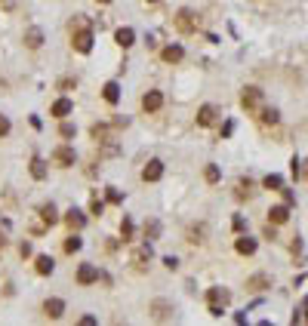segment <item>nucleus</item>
<instances>
[{"label": "nucleus", "mask_w": 308, "mask_h": 326, "mask_svg": "<svg viewBox=\"0 0 308 326\" xmlns=\"http://www.w3.org/2000/svg\"><path fill=\"white\" fill-rule=\"evenodd\" d=\"M105 132H108V126H99V123H96V126H93V139H102V136H105Z\"/></svg>", "instance_id": "36"}, {"label": "nucleus", "mask_w": 308, "mask_h": 326, "mask_svg": "<svg viewBox=\"0 0 308 326\" xmlns=\"http://www.w3.org/2000/svg\"><path fill=\"white\" fill-rule=\"evenodd\" d=\"M234 250H238L241 256H253V253H256V240H253V237H238Z\"/></svg>", "instance_id": "18"}, {"label": "nucleus", "mask_w": 308, "mask_h": 326, "mask_svg": "<svg viewBox=\"0 0 308 326\" xmlns=\"http://www.w3.org/2000/svg\"><path fill=\"white\" fill-rule=\"evenodd\" d=\"M65 222H68V228H74V231H80V228L86 225V219H83V213H80V209H68Z\"/></svg>", "instance_id": "17"}, {"label": "nucleus", "mask_w": 308, "mask_h": 326, "mask_svg": "<svg viewBox=\"0 0 308 326\" xmlns=\"http://www.w3.org/2000/svg\"><path fill=\"white\" fill-rule=\"evenodd\" d=\"M305 179H308V166H305Z\"/></svg>", "instance_id": "43"}, {"label": "nucleus", "mask_w": 308, "mask_h": 326, "mask_svg": "<svg viewBox=\"0 0 308 326\" xmlns=\"http://www.w3.org/2000/svg\"><path fill=\"white\" fill-rule=\"evenodd\" d=\"M145 259H151V246H142V250H136V253H133L136 268H145Z\"/></svg>", "instance_id": "24"}, {"label": "nucleus", "mask_w": 308, "mask_h": 326, "mask_svg": "<svg viewBox=\"0 0 308 326\" xmlns=\"http://www.w3.org/2000/svg\"><path fill=\"white\" fill-rule=\"evenodd\" d=\"M108 200H111V203H120V191H117V188H108Z\"/></svg>", "instance_id": "37"}, {"label": "nucleus", "mask_w": 308, "mask_h": 326, "mask_svg": "<svg viewBox=\"0 0 308 326\" xmlns=\"http://www.w3.org/2000/svg\"><path fill=\"white\" fill-rule=\"evenodd\" d=\"M262 185H265L268 191H281V188H284V179H281L278 172H271V176H265V182H262Z\"/></svg>", "instance_id": "23"}, {"label": "nucleus", "mask_w": 308, "mask_h": 326, "mask_svg": "<svg viewBox=\"0 0 308 326\" xmlns=\"http://www.w3.org/2000/svg\"><path fill=\"white\" fill-rule=\"evenodd\" d=\"M160 105H164V95H160L157 89H148V92L142 95V108H145V111H160Z\"/></svg>", "instance_id": "7"}, {"label": "nucleus", "mask_w": 308, "mask_h": 326, "mask_svg": "<svg viewBox=\"0 0 308 326\" xmlns=\"http://www.w3.org/2000/svg\"><path fill=\"white\" fill-rule=\"evenodd\" d=\"M25 46H28V49H40V46H43V31H40V28L25 31Z\"/></svg>", "instance_id": "13"}, {"label": "nucleus", "mask_w": 308, "mask_h": 326, "mask_svg": "<svg viewBox=\"0 0 308 326\" xmlns=\"http://www.w3.org/2000/svg\"><path fill=\"white\" fill-rule=\"evenodd\" d=\"M102 95H105V102H108V105H117V102H120V86H117V83L111 80V83H105Z\"/></svg>", "instance_id": "15"}, {"label": "nucleus", "mask_w": 308, "mask_h": 326, "mask_svg": "<svg viewBox=\"0 0 308 326\" xmlns=\"http://www.w3.org/2000/svg\"><path fill=\"white\" fill-rule=\"evenodd\" d=\"M52 160H56L59 166H71V163L77 160V154H74V148L62 145V148H56V151H52Z\"/></svg>", "instance_id": "6"}, {"label": "nucleus", "mask_w": 308, "mask_h": 326, "mask_svg": "<svg viewBox=\"0 0 308 326\" xmlns=\"http://www.w3.org/2000/svg\"><path fill=\"white\" fill-rule=\"evenodd\" d=\"M71 43H74V49L77 52H89L93 49V31L86 28V25H77V31H74V37H71Z\"/></svg>", "instance_id": "1"}, {"label": "nucleus", "mask_w": 308, "mask_h": 326, "mask_svg": "<svg viewBox=\"0 0 308 326\" xmlns=\"http://www.w3.org/2000/svg\"><path fill=\"white\" fill-rule=\"evenodd\" d=\"M120 234H123V240H130V237H133V222H130V219H123V222H120Z\"/></svg>", "instance_id": "31"}, {"label": "nucleus", "mask_w": 308, "mask_h": 326, "mask_svg": "<svg viewBox=\"0 0 308 326\" xmlns=\"http://www.w3.org/2000/svg\"><path fill=\"white\" fill-rule=\"evenodd\" d=\"M204 176H207V182H210V185H216V182H219V166H207V172H204Z\"/></svg>", "instance_id": "30"}, {"label": "nucleus", "mask_w": 308, "mask_h": 326, "mask_svg": "<svg viewBox=\"0 0 308 326\" xmlns=\"http://www.w3.org/2000/svg\"><path fill=\"white\" fill-rule=\"evenodd\" d=\"M222 308H225V305H210V314H213V317H222Z\"/></svg>", "instance_id": "38"}, {"label": "nucleus", "mask_w": 308, "mask_h": 326, "mask_svg": "<svg viewBox=\"0 0 308 326\" xmlns=\"http://www.w3.org/2000/svg\"><path fill=\"white\" fill-rule=\"evenodd\" d=\"M216 105H201V111H197V123L201 126H210V123H216Z\"/></svg>", "instance_id": "11"}, {"label": "nucleus", "mask_w": 308, "mask_h": 326, "mask_svg": "<svg viewBox=\"0 0 308 326\" xmlns=\"http://www.w3.org/2000/svg\"><path fill=\"white\" fill-rule=\"evenodd\" d=\"M148 3H157V0H148Z\"/></svg>", "instance_id": "44"}, {"label": "nucleus", "mask_w": 308, "mask_h": 326, "mask_svg": "<svg viewBox=\"0 0 308 326\" xmlns=\"http://www.w3.org/2000/svg\"><path fill=\"white\" fill-rule=\"evenodd\" d=\"M287 219H290V209H287V206H271V209H268V222L284 225Z\"/></svg>", "instance_id": "16"}, {"label": "nucleus", "mask_w": 308, "mask_h": 326, "mask_svg": "<svg viewBox=\"0 0 308 326\" xmlns=\"http://www.w3.org/2000/svg\"><path fill=\"white\" fill-rule=\"evenodd\" d=\"M89 209H93V216H102V209H105V203H102V200L96 197V200L89 203Z\"/></svg>", "instance_id": "33"}, {"label": "nucleus", "mask_w": 308, "mask_h": 326, "mask_svg": "<svg viewBox=\"0 0 308 326\" xmlns=\"http://www.w3.org/2000/svg\"><path fill=\"white\" fill-rule=\"evenodd\" d=\"M80 246H83V240H80V237H74V234L65 240V253H77Z\"/></svg>", "instance_id": "27"}, {"label": "nucleus", "mask_w": 308, "mask_h": 326, "mask_svg": "<svg viewBox=\"0 0 308 326\" xmlns=\"http://www.w3.org/2000/svg\"><path fill=\"white\" fill-rule=\"evenodd\" d=\"M40 219H43L46 225H56V222H59V213H56V206H52V203H43V206H40Z\"/></svg>", "instance_id": "20"}, {"label": "nucleus", "mask_w": 308, "mask_h": 326, "mask_svg": "<svg viewBox=\"0 0 308 326\" xmlns=\"http://www.w3.org/2000/svg\"><path fill=\"white\" fill-rule=\"evenodd\" d=\"M71 111H74L71 99H59V102H52V108H49V114H52V117H59V120H65Z\"/></svg>", "instance_id": "9"}, {"label": "nucleus", "mask_w": 308, "mask_h": 326, "mask_svg": "<svg viewBox=\"0 0 308 326\" xmlns=\"http://www.w3.org/2000/svg\"><path fill=\"white\" fill-rule=\"evenodd\" d=\"M59 132H62V139H71V136H74V123H68V120H65V123L59 126Z\"/></svg>", "instance_id": "32"}, {"label": "nucleus", "mask_w": 308, "mask_h": 326, "mask_svg": "<svg viewBox=\"0 0 308 326\" xmlns=\"http://www.w3.org/2000/svg\"><path fill=\"white\" fill-rule=\"evenodd\" d=\"M160 176H164V163H160V160H148L145 169H142V179H145V182H157Z\"/></svg>", "instance_id": "8"}, {"label": "nucleus", "mask_w": 308, "mask_h": 326, "mask_svg": "<svg viewBox=\"0 0 308 326\" xmlns=\"http://www.w3.org/2000/svg\"><path fill=\"white\" fill-rule=\"evenodd\" d=\"M151 317L154 320H173V302H167V299L151 302Z\"/></svg>", "instance_id": "2"}, {"label": "nucleus", "mask_w": 308, "mask_h": 326, "mask_svg": "<svg viewBox=\"0 0 308 326\" xmlns=\"http://www.w3.org/2000/svg\"><path fill=\"white\" fill-rule=\"evenodd\" d=\"M9 132V120L6 117H0V136H6Z\"/></svg>", "instance_id": "39"}, {"label": "nucleus", "mask_w": 308, "mask_h": 326, "mask_svg": "<svg viewBox=\"0 0 308 326\" xmlns=\"http://www.w3.org/2000/svg\"><path fill=\"white\" fill-rule=\"evenodd\" d=\"M145 234H148V240H157V234H160V222H148V225H145Z\"/></svg>", "instance_id": "28"}, {"label": "nucleus", "mask_w": 308, "mask_h": 326, "mask_svg": "<svg viewBox=\"0 0 308 326\" xmlns=\"http://www.w3.org/2000/svg\"><path fill=\"white\" fill-rule=\"evenodd\" d=\"M96 3H111V0H96Z\"/></svg>", "instance_id": "41"}, {"label": "nucleus", "mask_w": 308, "mask_h": 326, "mask_svg": "<svg viewBox=\"0 0 308 326\" xmlns=\"http://www.w3.org/2000/svg\"><path fill=\"white\" fill-rule=\"evenodd\" d=\"M176 28L185 31V34L194 31V28H197V15H194L191 9H179V15H176Z\"/></svg>", "instance_id": "3"}, {"label": "nucleus", "mask_w": 308, "mask_h": 326, "mask_svg": "<svg viewBox=\"0 0 308 326\" xmlns=\"http://www.w3.org/2000/svg\"><path fill=\"white\" fill-rule=\"evenodd\" d=\"M278 120H281V114H278L275 108H265V111H262V123H268V126H275Z\"/></svg>", "instance_id": "26"}, {"label": "nucleus", "mask_w": 308, "mask_h": 326, "mask_svg": "<svg viewBox=\"0 0 308 326\" xmlns=\"http://www.w3.org/2000/svg\"><path fill=\"white\" fill-rule=\"evenodd\" d=\"M31 176H34V179H46V163H43L40 157L31 160Z\"/></svg>", "instance_id": "22"}, {"label": "nucleus", "mask_w": 308, "mask_h": 326, "mask_svg": "<svg viewBox=\"0 0 308 326\" xmlns=\"http://www.w3.org/2000/svg\"><path fill=\"white\" fill-rule=\"evenodd\" d=\"M207 299H210V305H225V302H228V293L219 290V286H213V290L207 293Z\"/></svg>", "instance_id": "21"}, {"label": "nucleus", "mask_w": 308, "mask_h": 326, "mask_svg": "<svg viewBox=\"0 0 308 326\" xmlns=\"http://www.w3.org/2000/svg\"><path fill=\"white\" fill-rule=\"evenodd\" d=\"M268 283H271V280H268L265 274H259V277H250V286H253V290H265Z\"/></svg>", "instance_id": "29"}, {"label": "nucleus", "mask_w": 308, "mask_h": 326, "mask_svg": "<svg viewBox=\"0 0 308 326\" xmlns=\"http://www.w3.org/2000/svg\"><path fill=\"white\" fill-rule=\"evenodd\" d=\"M96 280H99V268H96V265L86 262V265L77 268V283H80V286H89V283H96Z\"/></svg>", "instance_id": "5"}, {"label": "nucleus", "mask_w": 308, "mask_h": 326, "mask_svg": "<svg viewBox=\"0 0 308 326\" xmlns=\"http://www.w3.org/2000/svg\"><path fill=\"white\" fill-rule=\"evenodd\" d=\"M160 55H164V62H170V65H173V62H182L185 49H182L179 43H170V46H164V49H160Z\"/></svg>", "instance_id": "10"}, {"label": "nucleus", "mask_w": 308, "mask_h": 326, "mask_svg": "<svg viewBox=\"0 0 308 326\" xmlns=\"http://www.w3.org/2000/svg\"><path fill=\"white\" fill-rule=\"evenodd\" d=\"M62 311H65V302H62V299H46V302H43V314H46V317L56 320V317H62Z\"/></svg>", "instance_id": "12"}, {"label": "nucleus", "mask_w": 308, "mask_h": 326, "mask_svg": "<svg viewBox=\"0 0 308 326\" xmlns=\"http://www.w3.org/2000/svg\"><path fill=\"white\" fill-rule=\"evenodd\" d=\"M259 102H262V89H256V86H247V89L241 92V105H244L247 111L259 108Z\"/></svg>", "instance_id": "4"}, {"label": "nucleus", "mask_w": 308, "mask_h": 326, "mask_svg": "<svg viewBox=\"0 0 308 326\" xmlns=\"http://www.w3.org/2000/svg\"><path fill=\"white\" fill-rule=\"evenodd\" d=\"M3 243H6V237H3V234H0V246H3Z\"/></svg>", "instance_id": "40"}, {"label": "nucleus", "mask_w": 308, "mask_h": 326, "mask_svg": "<svg viewBox=\"0 0 308 326\" xmlns=\"http://www.w3.org/2000/svg\"><path fill=\"white\" fill-rule=\"evenodd\" d=\"M34 268H37V274H52V268H56V262L49 259V256H37V262H34Z\"/></svg>", "instance_id": "19"}, {"label": "nucleus", "mask_w": 308, "mask_h": 326, "mask_svg": "<svg viewBox=\"0 0 308 326\" xmlns=\"http://www.w3.org/2000/svg\"><path fill=\"white\" fill-rule=\"evenodd\" d=\"M201 234H204V225H201V228H191V237H188V240H191V243H201V240H204Z\"/></svg>", "instance_id": "34"}, {"label": "nucleus", "mask_w": 308, "mask_h": 326, "mask_svg": "<svg viewBox=\"0 0 308 326\" xmlns=\"http://www.w3.org/2000/svg\"><path fill=\"white\" fill-rule=\"evenodd\" d=\"M114 40H117V43L126 49V46H133V43H136V31H133V28H117Z\"/></svg>", "instance_id": "14"}, {"label": "nucleus", "mask_w": 308, "mask_h": 326, "mask_svg": "<svg viewBox=\"0 0 308 326\" xmlns=\"http://www.w3.org/2000/svg\"><path fill=\"white\" fill-rule=\"evenodd\" d=\"M164 265H167L170 271H176V268H179V259H176V256H167V259H164Z\"/></svg>", "instance_id": "35"}, {"label": "nucleus", "mask_w": 308, "mask_h": 326, "mask_svg": "<svg viewBox=\"0 0 308 326\" xmlns=\"http://www.w3.org/2000/svg\"><path fill=\"white\" fill-rule=\"evenodd\" d=\"M305 308H308V299H305ZM305 320H308V314H305Z\"/></svg>", "instance_id": "42"}, {"label": "nucleus", "mask_w": 308, "mask_h": 326, "mask_svg": "<svg viewBox=\"0 0 308 326\" xmlns=\"http://www.w3.org/2000/svg\"><path fill=\"white\" fill-rule=\"evenodd\" d=\"M238 197L244 200V197H253V182L250 179H241V185H238Z\"/></svg>", "instance_id": "25"}]
</instances>
